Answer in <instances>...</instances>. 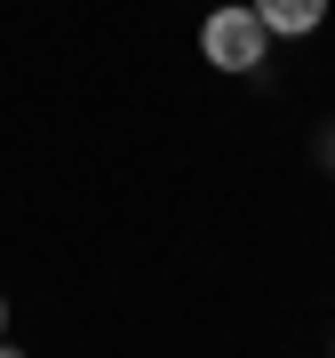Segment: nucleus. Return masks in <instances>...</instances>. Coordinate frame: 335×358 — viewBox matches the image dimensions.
Listing matches in <instances>:
<instances>
[{"mask_svg": "<svg viewBox=\"0 0 335 358\" xmlns=\"http://www.w3.org/2000/svg\"><path fill=\"white\" fill-rule=\"evenodd\" d=\"M200 56H207L216 72L247 80V72H264L271 32H264V16L247 8V0H224V8H207V16H200Z\"/></svg>", "mask_w": 335, "mask_h": 358, "instance_id": "f257e3e1", "label": "nucleus"}, {"mask_svg": "<svg viewBox=\"0 0 335 358\" xmlns=\"http://www.w3.org/2000/svg\"><path fill=\"white\" fill-rule=\"evenodd\" d=\"M247 8L264 16L271 40H311V32L327 24V0H247Z\"/></svg>", "mask_w": 335, "mask_h": 358, "instance_id": "f03ea898", "label": "nucleus"}, {"mask_svg": "<svg viewBox=\"0 0 335 358\" xmlns=\"http://www.w3.org/2000/svg\"><path fill=\"white\" fill-rule=\"evenodd\" d=\"M320 159H327V167H335V128H327V143H320Z\"/></svg>", "mask_w": 335, "mask_h": 358, "instance_id": "7ed1b4c3", "label": "nucleus"}, {"mask_svg": "<svg viewBox=\"0 0 335 358\" xmlns=\"http://www.w3.org/2000/svg\"><path fill=\"white\" fill-rule=\"evenodd\" d=\"M0 343H8V294H0Z\"/></svg>", "mask_w": 335, "mask_h": 358, "instance_id": "20e7f679", "label": "nucleus"}, {"mask_svg": "<svg viewBox=\"0 0 335 358\" xmlns=\"http://www.w3.org/2000/svg\"><path fill=\"white\" fill-rule=\"evenodd\" d=\"M0 358H25V350H16V343H0Z\"/></svg>", "mask_w": 335, "mask_h": 358, "instance_id": "39448f33", "label": "nucleus"}]
</instances>
